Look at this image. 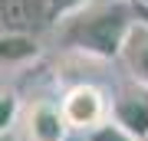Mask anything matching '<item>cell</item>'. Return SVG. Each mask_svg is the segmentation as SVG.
Here are the masks:
<instances>
[{
  "label": "cell",
  "mask_w": 148,
  "mask_h": 141,
  "mask_svg": "<svg viewBox=\"0 0 148 141\" xmlns=\"http://www.w3.org/2000/svg\"><path fill=\"white\" fill-rule=\"evenodd\" d=\"M40 56V36L27 33H0V63L3 69H16Z\"/></svg>",
  "instance_id": "7"
},
{
  "label": "cell",
  "mask_w": 148,
  "mask_h": 141,
  "mask_svg": "<svg viewBox=\"0 0 148 141\" xmlns=\"http://www.w3.org/2000/svg\"><path fill=\"white\" fill-rule=\"evenodd\" d=\"M0 23L3 33L40 36L43 30H53L49 0H0Z\"/></svg>",
  "instance_id": "4"
},
{
  "label": "cell",
  "mask_w": 148,
  "mask_h": 141,
  "mask_svg": "<svg viewBox=\"0 0 148 141\" xmlns=\"http://www.w3.org/2000/svg\"><path fill=\"white\" fill-rule=\"evenodd\" d=\"M119 63L125 66V72H128L132 82H138V85L148 89V23L138 20V23L132 26L125 46H122Z\"/></svg>",
  "instance_id": "6"
},
{
  "label": "cell",
  "mask_w": 148,
  "mask_h": 141,
  "mask_svg": "<svg viewBox=\"0 0 148 141\" xmlns=\"http://www.w3.org/2000/svg\"><path fill=\"white\" fill-rule=\"evenodd\" d=\"M112 121L138 141H148V89L128 79L112 95Z\"/></svg>",
  "instance_id": "3"
},
{
  "label": "cell",
  "mask_w": 148,
  "mask_h": 141,
  "mask_svg": "<svg viewBox=\"0 0 148 141\" xmlns=\"http://www.w3.org/2000/svg\"><path fill=\"white\" fill-rule=\"evenodd\" d=\"M135 13H138L142 23H148V0H138V3H135Z\"/></svg>",
  "instance_id": "11"
},
{
  "label": "cell",
  "mask_w": 148,
  "mask_h": 141,
  "mask_svg": "<svg viewBox=\"0 0 148 141\" xmlns=\"http://www.w3.org/2000/svg\"><path fill=\"white\" fill-rule=\"evenodd\" d=\"M89 3H95V0H49V10H53V26L59 20H66V16H76L79 10H86Z\"/></svg>",
  "instance_id": "9"
},
{
  "label": "cell",
  "mask_w": 148,
  "mask_h": 141,
  "mask_svg": "<svg viewBox=\"0 0 148 141\" xmlns=\"http://www.w3.org/2000/svg\"><path fill=\"white\" fill-rule=\"evenodd\" d=\"M138 23L135 3L128 0H95L76 16H66L53 26L56 43L79 56L119 59L132 26Z\"/></svg>",
  "instance_id": "1"
},
{
  "label": "cell",
  "mask_w": 148,
  "mask_h": 141,
  "mask_svg": "<svg viewBox=\"0 0 148 141\" xmlns=\"http://www.w3.org/2000/svg\"><path fill=\"white\" fill-rule=\"evenodd\" d=\"M128 3H138V0H128Z\"/></svg>",
  "instance_id": "12"
},
{
  "label": "cell",
  "mask_w": 148,
  "mask_h": 141,
  "mask_svg": "<svg viewBox=\"0 0 148 141\" xmlns=\"http://www.w3.org/2000/svg\"><path fill=\"white\" fill-rule=\"evenodd\" d=\"M86 141H138V138H135V135H128L125 128H119L115 121H106L102 128L89 131V135H86Z\"/></svg>",
  "instance_id": "10"
},
{
  "label": "cell",
  "mask_w": 148,
  "mask_h": 141,
  "mask_svg": "<svg viewBox=\"0 0 148 141\" xmlns=\"http://www.w3.org/2000/svg\"><path fill=\"white\" fill-rule=\"evenodd\" d=\"M59 108H63V118L69 131H89L102 128L106 121H112V99L99 89L95 82H76L69 85L59 99Z\"/></svg>",
  "instance_id": "2"
},
{
  "label": "cell",
  "mask_w": 148,
  "mask_h": 141,
  "mask_svg": "<svg viewBox=\"0 0 148 141\" xmlns=\"http://www.w3.org/2000/svg\"><path fill=\"white\" fill-rule=\"evenodd\" d=\"M23 138L27 141H66L69 135V125L63 118V108L59 102H33V105H23Z\"/></svg>",
  "instance_id": "5"
},
{
  "label": "cell",
  "mask_w": 148,
  "mask_h": 141,
  "mask_svg": "<svg viewBox=\"0 0 148 141\" xmlns=\"http://www.w3.org/2000/svg\"><path fill=\"white\" fill-rule=\"evenodd\" d=\"M23 121V105L16 99L13 92H3V99H0V131L3 135H10L13 128H20Z\"/></svg>",
  "instance_id": "8"
}]
</instances>
